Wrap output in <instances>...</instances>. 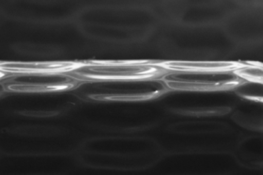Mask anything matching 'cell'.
Segmentation results:
<instances>
[{"mask_svg":"<svg viewBox=\"0 0 263 175\" xmlns=\"http://www.w3.org/2000/svg\"><path fill=\"white\" fill-rule=\"evenodd\" d=\"M161 79L168 90L183 92L229 91L246 81L235 71H166Z\"/></svg>","mask_w":263,"mask_h":175,"instance_id":"3","label":"cell"},{"mask_svg":"<svg viewBox=\"0 0 263 175\" xmlns=\"http://www.w3.org/2000/svg\"><path fill=\"white\" fill-rule=\"evenodd\" d=\"M167 70L148 60H111L77 63L69 72L82 81H114L160 78Z\"/></svg>","mask_w":263,"mask_h":175,"instance_id":"2","label":"cell"},{"mask_svg":"<svg viewBox=\"0 0 263 175\" xmlns=\"http://www.w3.org/2000/svg\"><path fill=\"white\" fill-rule=\"evenodd\" d=\"M3 85L13 93H53L77 89L82 80L68 72L4 73Z\"/></svg>","mask_w":263,"mask_h":175,"instance_id":"4","label":"cell"},{"mask_svg":"<svg viewBox=\"0 0 263 175\" xmlns=\"http://www.w3.org/2000/svg\"><path fill=\"white\" fill-rule=\"evenodd\" d=\"M89 100L103 102H138L159 97L168 90L160 78L114 81H83L77 87Z\"/></svg>","mask_w":263,"mask_h":175,"instance_id":"1","label":"cell"},{"mask_svg":"<svg viewBox=\"0 0 263 175\" xmlns=\"http://www.w3.org/2000/svg\"><path fill=\"white\" fill-rule=\"evenodd\" d=\"M77 65L71 62H6L1 68L4 73H69Z\"/></svg>","mask_w":263,"mask_h":175,"instance_id":"6","label":"cell"},{"mask_svg":"<svg viewBox=\"0 0 263 175\" xmlns=\"http://www.w3.org/2000/svg\"><path fill=\"white\" fill-rule=\"evenodd\" d=\"M167 71H235L241 64L229 61H168L160 63Z\"/></svg>","mask_w":263,"mask_h":175,"instance_id":"5","label":"cell"}]
</instances>
